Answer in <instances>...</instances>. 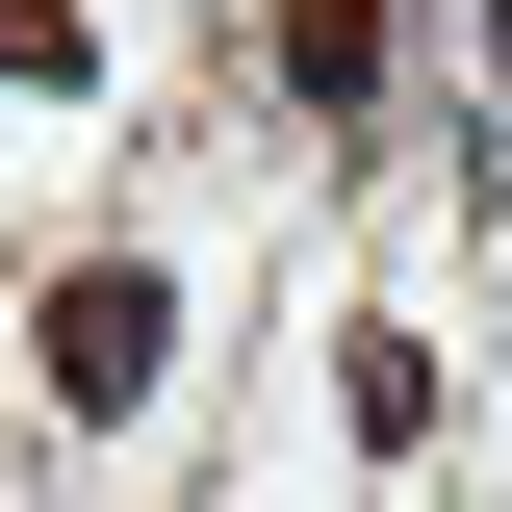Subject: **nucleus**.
Wrapping results in <instances>:
<instances>
[{"label":"nucleus","instance_id":"nucleus-1","mask_svg":"<svg viewBox=\"0 0 512 512\" xmlns=\"http://www.w3.org/2000/svg\"><path fill=\"white\" fill-rule=\"evenodd\" d=\"M26 359H52V410H77V436H128V410L180 384V282H154V256H77L52 308H26Z\"/></svg>","mask_w":512,"mask_h":512},{"label":"nucleus","instance_id":"nucleus-2","mask_svg":"<svg viewBox=\"0 0 512 512\" xmlns=\"http://www.w3.org/2000/svg\"><path fill=\"white\" fill-rule=\"evenodd\" d=\"M333 436H359V461H436V333H410V308L333 333Z\"/></svg>","mask_w":512,"mask_h":512},{"label":"nucleus","instance_id":"nucleus-3","mask_svg":"<svg viewBox=\"0 0 512 512\" xmlns=\"http://www.w3.org/2000/svg\"><path fill=\"white\" fill-rule=\"evenodd\" d=\"M256 77H282L308 128H359V103H384V0H282V26H256Z\"/></svg>","mask_w":512,"mask_h":512}]
</instances>
